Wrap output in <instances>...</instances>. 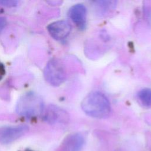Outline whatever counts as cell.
Wrapping results in <instances>:
<instances>
[{"label": "cell", "mask_w": 151, "mask_h": 151, "mask_svg": "<svg viewBox=\"0 0 151 151\" xmlns=\"http://www.w3.org/2000/svg\"><path fill=\"white\" fill-rule=\"evenodd\" d=\"M18 2L14 0H2L0 1V4L6 7H13L17 5Z\"/></svg>", "instance_id": "cell-11"}, {"label": "cell", "mask_w": 151, "mask_h": 151, "mask_svg": "<svg viewBox=\"0 0 151 151\" xmlns=\"http://www.w3.org/2000/svg\"><path fill=\"white\" fill-rule=\"evenodd\" d=\"M95 6L97 11L101 15H106V14L113 10L116 6V1H96Z\"/></svg>", "instance_id": "cell-9"}, {"label": "cell", "mask_w": 151, "mask_h": 151, "mask_svg": "<svg viewBox=\"0 0 151 151\" xmlns=\"http://www.w3.org/2000/svg\"><path fill=\"white\" fill-rule=\"evenodd\" d=\"M137 99L140 104L145 107H151V89L145 88L137 93Z\"/></svg>", "instance_id": "cell-10"}, {"label": "cell", "mask_w": 151, "mask_h": 151, "mask_svg": "<svg viewBox=\"0 0 151 151\" xmlns=\"http://www.w3.org/2000/svg\"><path fill=\"white\" fill-rule=\"evenodd\" d=\"M68 15L77 28L81 30L86 28L87 23V9L81 4L72 6L68 10Z\"/></svg>", "instance_id": "cell-7"}, {"label": "cell", "mask_w": 151, "mask_h": 151, "mask_svg": "<svg viewBox=\"0 0 151 151\" xmlns=\"http://www.w3.org/2000/svg\"><path fill=\"white\" fill-rule=\"evenodd\" d=\"M66 75V70L64 63L57 58L50 60L44 70L45 80L53 86L61 85L65 80Z\"/></svg>", "instance_id": "cell-3"}, {"label": "cell", "mask_w": 151, "mask_h": 151, "mask_svg": "<svg viewBox=\"0 0 151 151\" xmlns=\"http://www.w3.org/2000/svg\"><path fill=\"white\" fill-rule=\"evenodd\" d=\"M24 151H32V150H29V149H26V150H25Z\"/></svg>", "instance_id": "cell-14"}, {"label": "cell", "mask_w": 151, "mask_h": 151, "mask_svg": "<svg viewBox=\"0 0 151 151\" xmlns=\"http://www.w3.org/2000/svg\"><path fill=\"white\" fill-rule=\"evenodd\" d=\"M50 35L57 40H62L70 34L71 30L70 24L65 20H60L51 23L47 27Z\"/></svg>", "instance_id": "cell-6"}, {"label": "cell", "mask_w": 151, "mask_h": 151, "mask_svg": "<svg viewBox=\"0 0 151 151\" xmlns=\"http://www.w3.org/2000/svg\"><path fill=\"white\" fill-rule=\"evenodd\" d=\"M28 131L26 125L4 126L0 127V143L8 144L22 136Z\"/></svg>", "instance_id": "cell-4"}, {"label": "cell", "mask_w": 151, "mask_h": 151, "mask_svg": "<svg viewBox=\"0 0 151 151\" xmlns=\"http://www.w3.org/2000/svg\"><path fill=\"white\" fill-rule=\"evenodd\" d=\"M42 114L44 120L50 124L65 123L68 120L67 113L54 105H50L47 109H44Z\"/></svg>", "instance_id": "cell-5"}, {"label": "cell", "mask_w": 151, "mask_h": 151, "mask_svg": "<svg viewBox=\"0 0 151 151\" xmlns=\"http://www.w3.org/2000/svg\"><path fill=\"white\" fill-rule=\"evenodd\" d=\"M6 24V21L5 18L0 17V32L3 29Z\"/></svg>", "instance_id": "cell-12"}, {"label": "cell", "mask_w": 151, "mask_h": 151, "mask_svg": "<svg viewBox=\"0 0 151 151\" xmlns=\"http://www.w3.org/2000/svg\"><path fill=\"white\" fill-rule=\"evenodd\" d=\"M84 143V137L81 133L70 134L63 141L61 151H82Z\"/></svg>", "instance_id": "cell-8"}, {"label": "cell", "mask_w": 151, "mask_h": 151, "mask_svg": "<svg viewBox=\"0 0 151 151\" xmlns=\"http://www.w3.org/2000/svg\"><path fill=\"white\" fill-rule=\"evenodd\" d=\"M81 106L86 114L96 119L106 118L111 112L109 99L100 91H93L87 95L83 100Z\"/></svg>", "instance_id": "cell-1"}, {"label": "cell", "mask_w": 151, "mask_h": 151, "mask_svg": "<svg viewBox=\"0 0 151 151\" xmlns=\"http://www.w3.org/2000/svg\"><path fill=\"white\" fill-rule=\"evenodd\" d=\"M44 109L42 99L33 93H28L22 96L17 105L18 114L29 119L42 114Z\"/></svg>", "instance_id": "cell-2"}, {"label": "cell", "mask_w": 151, "mask_h": 151, "mask_svg": "<svg viewBox=\"0 0 151 151\" xmlns=\"http://www.w3.org/2000/svg\"><path fill=\"white\" fill-rule=\"evenodd\" d=\"M4 72H5V69H4V65L0 63V78L4 74Z\"/></svg>", "instance_id": "cell-13"}]
</instances>
